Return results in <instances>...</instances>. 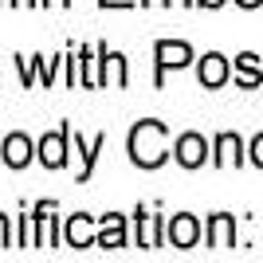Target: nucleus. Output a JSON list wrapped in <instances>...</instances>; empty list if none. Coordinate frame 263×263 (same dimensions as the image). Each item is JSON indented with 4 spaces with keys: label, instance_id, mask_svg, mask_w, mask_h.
<instances>
[{
    "label": "nucleus",
    "instance_id": "9",
    "mask_svg": "<svg viewBox=\"0 0 263 263\" xmlns=\"http://www.w3.org/2000/svg\"><path fill=\"white\" fill-rule=\"evenodd\" d=\"M102 149H106V134H99L90 145H83V138L75 134V154L83 157V173H79V181H90V173H95V161H99Z\"/></svg>",
    "mask_w": 263,
    "mask_h": 263
},
{
    "label": "nucleus",
    "instance_id": "15",
    "mask_svg": "<svg viewBox=\"0 0 263 263\" xmlns=\"http://www.w3.org/2000/svg\"><path fill=\"white\" fill-rule=\"evenodd\" d=\"M110 71H114V83L126 87V59H122L118 51H110Z\"/></svg>",
    "mask_w": 263,
    "mask_h": 263
},
{
    "label": "nucleus",
    "instance_id": "22",
    "mask_svg": "<svg viewBox=\"0 0 263 263\" xmlns=\"http://www.w3.org/2000/svg\"><path fill=\"white\" fill-rule=\"evenodd\" d=\"M44 4H71V0H44Z\"/></svg>",
    "mask_w": 263,
    "mask_h": 263
},
{
    "label": "nucleus",
    "instance_id": "20",
    "mask_svg": "<svg viewBox=\"0 0 263 263\" xmlns=\"http://www.w3.org/2000/svg\"><path fill=\"white\" fill-rule=\"evenodd\" d=\"M236 4H240V8H255V4H259V0H236Z\"/></svg>",
    "mask_w": 263,
    "mask_h": 263
},
{
    "label": "nucleus",
    "instance_id": "12",
    "mask_svg": "<svg viewBox=\"0 0 263 263\" xmlns=\"http://www.w3.org/2000/svg\"><path fill=\"white\" fill-rule=\"evenodd\" d=\"M67 243H71V248H90V243H95V236H90V216L75 212V216L67 220Z\"/></svg>",
    "mask_w": 263,
    "mask_h": 263
},
{
    "label": "nucleus",
    "instance_id": "19",
    "mask_svg": "<svg viewBox=\"0 0 263 263\" xmlns=\"http://www.w3.org/2000/svg\"><path fill=\"white\" fill-rule=\"evenodd\" d=\"M197 4H204V8H220L224 0H197Z\"/></svg>",
    "mask_w": 263,
    "mask_h": 263
},
{
    "label": "nucleus",
    "instance_id": "4",
    "mask_svg": "<svg viewBox=\"0 0 263 263\" xmlns=\"http://www.w3.org/2000/svg\"><path fill=\"white\" fill-rule=\"evenodd\" d=\"M173 154H177V161L185 165V169H197V165H204V157H209V142H204L200 134H181Z\"/></svg>",
    "mask_w": 263,
    "mask_h": 263
},
{
    "label": "nucleus",
    "instance_id": "1",
    "mask_svg": "<svg viewBox=\"0 0 263 263\" xmlns=\"http://www.w3.org/2000/svg\"><path fill=\"white\" fill-rule=\"evenodd\" d=\"M169 157V130L165 122L145 118L130 130V161L142 165V169H157V165Z\"/></svg>",
    "mask_w": 263,
    "mask_h": 263
},
{
    "label": "nucleus",
    "instance_id": "7",
    "mask_svg": "<svg viewBox=\"0 0 263 263\" xmlns=\"http://www.w3.org/2000/svg\"><path fill=\"white\" fill-rule=\"evenodd\" d=\"M200 83H204L209 90L224 87V83H228V59L216 55V51H209L204 59H200Z\"/></svg>",
    "mask_w": 263,
    "mask_h": 263
},
{
    "label": "nucleus",
    "instance_id": "23",
    "mask_svg": "<svg viewBox=\"0 0 263 263\" xmlns=\"http://www.w3.org/2000/svg\"><path fill=\"white\" fill-rule=\"evenodd\" d=\"M181 4H197V0H181Z\"/></svg>",
    "mask_w": 263,
    "mask_h": 263
},
{
    "label": "nucleus",
    "instance_id": "16",
    "mask_svg": "<svg viewBox=\"0 0 263 263\" xmlns=\"http://www.w3.org/2000/svg\"><path fill=\"white\" fill-rule=\"evenodd\" d=\"M252 161H255V165L263 169V134H259V138L252 142Z\"/></svg>",
    "mask_w": 263,
    "mask_h": 263
},
{
    "label": "nucleus",
    "instance_id": "10",
    "mask_svg": "<svg viewBox=\"0 0 263 263\" xmlns=\"http://www.w3.org/2000/svg\"><path fill=\"white\" fill-rule=\"evenodd\" d=\"M236 83H240V87H259V83H263V71H259V55L243 51L240 59H236Z\"/></svg>",
    "mask_w": 263,
    "mask_h": 263
},
{
    "label": "nucleus",
    "instance_id": "8",
    "mask_svg": "<svg viewBox=\"0 0 263 263\" xmlns=\"http://www.w3.org/2000/svg\"><path fill=\"white\" fill-rule=\"evenodd\" d=\"M0 157L12 165V169H24V165L32 161V142L24 138V134H8V142L0 149Z\"/></svg>",
    "mask_w": 263,
    "mask_h": 263
},
{
    "label": "nucleus",
    "instance_id": "13",
    "mask_svg": "<svg viewBox=\"0 0 263 263\" xmlns=\"http://www.w3.org/2000/svg\"><path fill=\"white\" fill-rule=\"evenodd\" d=\"M243 161V145L236 134H220L216 138V165H240Z\"/></svg>",
    "mask_w": 263,
    "mask_h": 263
},
{
    "label": "nucleus",
    "instance_id": "2",
    "mask_svg": "<svg viewBox=\"0 0 263 263\" xmlns=\"http://www.w3.org/2000/svg\"><path fill=\"white\" fill-rule=\"evenodd\" d=\"M154 55H157V83H161L165 67H185L189 59H193V47L181 44V40H157Z\"/></svg>",
    "mask_w": 263,
    "mask_h": 263
},
{
    "label": "nucleus",
    "instance_id": "24",
    "mask_svg": "<svg viewBox=\"0 0 263 263\" xmlns=\"http://www.w3.org/2000/svg\"><path fill=\"white\" fill-rule=\"evenodd\" d=\"M0 4H12V0H0Z\"/></svg>",
    "mask_w": 263,
    "mask_h": 263
},
{
    "label": "nucleus",
    "instance_id": "11",
    "mask_svg": "<svg viewBox=\"0 0 263 263\" xmlns=\"http://www.w3.org/2000/svg\"><path fill=\"white\" fill-rule=\"evenodd\" d=\"M99 243H102V248H122V243H126V224H122L118 212H106V216H102Z\"/></svg>",
    "mask_w": 263,
    "mask_h": 263
},
{
    "label": "nucleus",
    "instance_id": "3",
    "mask_svg": "<svg viewBox=\"0 0 263 263\" xmlns=\"http://www.w3.org/2000/svg\"><path fill=\"white\" fill-rule=\"evenodd\" d=\"M67 138H71V126H59L55 134H44V142H40V161L47 169H59L67 161Z\"/></svg>",
    "mask_w": 263,
    "mask_h": 263
},
{
    "label": "nucleus",
    "instance_id": "18",
    "mask_svg": "<svg viewBox=\"0 0 263 263\" xmlns=\"http://www.w3.org/2000/svg\"><path fill=\"white\" fill-rule=\"evenodd\" d=\"M99 4H102V8H130L134 0H99Z\"/></svg>",
    "mask_w": 263,
    "mask_h": 263
},
{
    "label": "nucleus",
    "instance_id": "6",
    "mask_svg": "<svg viewBox=\"0 0 263 263\" xmlns=\"http://www.w3.org/2000/svg\"><path fill=\"white\" fill-rule=\"evenodd\" d=\"M236 243V220L228 216V212H216V216L209 220V248H232Z\"/></svg>",
    "mask_w": 263,
    "mask_h": 263
},
{
    "label": "nucleus",
    "instance_id": "14",
    "mask_svg": "<svg viewBox=\"0 0 263 263\" xmlns=\"http://www.w3.org/2000/svg\"><path fill=\"white\" fill-rule=\"evenodd\" d=\"M134 216L142 220V248H161V216H145L142 209Z\"/></svg>",
    "mask_w": 263,
    "mask_h": 263
},
{
    "label": "nucleus",
    "instance_id": "5",
    "mask_svg": "<svg viewBox=\"0 0 263 263\" xmlns=\"http://www.w3.org/2000/svg\"><path fill=\"white\" fill-rule=\"evenodd\" d=\"M165 236H169V243H173V248H193V243L200 240V224H197V216L181 212V216H173V220H169Z\"/></svg>",
    "mask_w": 263,
    "mask_h": 263
},
{
    "label": "nucleus",
    "instance_id": "17",
    "mask_svg": "<svg viewBox=\"0 0 263 263\" xmlns=\"http://www.w3.org/2000/svg\"><path fill=\"white\" fill-rule=\"evenodd\" d=\"M0 248H8V216H0Z\"/></svg>",
    "mask_w": 263,
    "mask_h": 263
},
{
    "label": "nucleus",
    "instance_id": "21",
    "mask_svg": "<svg viewBox=\"0 0 263 263\" xmlns=\"http://www.w3.org/2000/svg\"><path fill=\"white\" fill-rule=\"evenodd\" d=\"M142 4H169V0H142Z\"/></svg>",
    "mask_w": 263,
    "mask_h": 263
}]
</instances>
